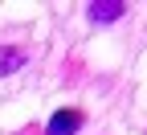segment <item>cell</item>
Listing matches in <instances>:
<instances>
[{"instance_id":"2","label":"cell","mask_w":147,"mask_h":135,"mask_svg":"<svg viewBox=\"0 0 147 135\" xmlns=\"http://www.w3.org/2000/svg\"><path fill=\"white\" fill-rule=\"evenodd\" d=\"M86 16L94 25H115V21L127 16V4L123 0H94V4H86Z\"/></svg>"},{"instance_id":"1","label":"cell","mask_w":147,"mask_h":135,"mask_svg":"<svg viewBox=\"0 0 147 135\" xmlns=\"http://www.w3.org/2000/svg\"><path fill=\"white\" fill-rule=\"evenodd\" d=\"M86 127V111L82 107H57L45 123V135H78Z\"/></svg>"},{"instance_id":"3","label":"cell","mask_w":147,"mask_h":135,"mask_svg":"<svg viewBox=\"0 0 147 135\" xmlns=\"http://www.w3.org/2000/svg\"><path fill=\"white\" fill-rule=\"evenodd\" d=\"M25 62H29V53L21 45H4V49H0V74H16Z\"/></svg>"}]
</instances>
